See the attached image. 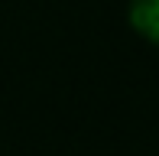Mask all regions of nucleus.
Listing matches in <instances>:
<instances>
[{"label":"nucleus","instance_id":"f257e3e1","mask_svg":"<svg viewBox=\"0 0 159 156\" xmlns=\"http://www.w3.org/2000/svg\"><path fill=\"white\" fill-rule=\"evenodd\" d=\"M127 23L136 36L159 46V0H130L127 3Z\"/></svg>","mask_w":159,"mask_h":156}]
</instances>
